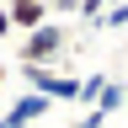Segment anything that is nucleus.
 I'll use <instances>...</instances> for the list:
<instances>
[{"mask_svg": "<svg viewBox=\"0 0 128 128\" xmlns=\"http://www.w3.org/2000/svg\"><path fill=\"white\" fill-rule=\"evenodd\" d=\"M59 54H64V27H59V22H43V27H32L27 38H22L16 70H22V64H54Z\"/></svg>", "mask_w": 128, "mask_h": 128, "instance_id": "f257e3e1", "label": "nucleus"}, {"mask_svg": "<svg viewBox=\"0 0 128 128\" xmlns=\"http://www.w3.org/2000/svg\"><path fill=\"white\" fill-rule=\"evenodd\" d=\"M48 107H54V102H43L38 91H27V96H16L11 107H0V128H27V123L48 118Z\"/></svg>", "mask_w": 128, "mask_h": 128, "instance_id": "f03ea898", "label": "nucleus"}, {"mask_svg": "<svg viewBox=\"0 0 128 128\" xmlns=\"http://www.w3.org/2000/svg\"><path fill=\"white\" fill-rule=\"evenodd\" d=\"M6 22L11 32H32L48 22V0H6Z\"/></svg>", "mask_w": 128, "mask_h": 128, "instance_id": "7ed1b4c3", "label": "nucleus"}, {"mask_svg": "<svg viewBox=\"0 0 128 128\" xmlns=\"http://www.w3.org/2000/svg\"><path fill=\"white\" fill-rule=\"evenodd\" d=\"M123 80H102V91H96V107L91 112H102V118H112V112H123Z\"/></svg>", "mask_w": 128, "mask_h": 128, "instance_id": "20e7f679", "label": "nucleus"}, {"mask_svg": "<svg viewBox=\"0 0 128 128\" xmlns=\"http://www.w3.org/2000/svg\"><path fill=\"white\" fill-rule=\"evenodd\" d=\"M102 80H107V75H80V102H91V107H96V91H102Z\"/></svg>", "mask_w": 128, "mask_h": 128, "instance_id": "39448f33", "label": "nucleus"}, {"mask_svg": "<svg viewBox=\"0 0 128 128\" xmlns=\"http://www.w3.org/2000/svg\"><path fill=\"white\" fill-rule=\"evenodd\" d=\"M75 11L86 16V22H102V11H107V0H75Z\"/></svg>", "mask_w": 128, "mask_h": 128, "instance_id": "423d86ee", "label": "nucleus"}, {"mask_svg": "<svg viewBox=\"0 0 128 128\" xmlns=\"http://www.w3.org/2000/svg\"><path fill=\"white\" fill-rule=\"evenodd\" d=\"M75 128H107V118H102V112H86V118H80Z\"/></svg>", "mask_w": 128, "mask_h": 128, "instance_id": "0eeeda50", "label": "nucleus"}, {"mask_svg": "<svg viewBox=\"0 0 128 128\" xmlns=\"http://www.w3.org/2000/svg\"><path fill=\"white\" fill-rule=\"evenodd\" d=\"M6 32H11V22H6V11H0V38H6Z\"/></svg>", "mask_w": 128, "mask_h": 128, "instance_id": "6e6552de", "label": "nucleus"}, {"mask_svg": "<svg viewBox=\"0 0 128 128\" xmlns=\"http://www.w3.org/2000/svg\"><path fill=\"white\" fill-rule=\"evenodd\" d=\"M107 6H128V0H107Z\"/></svg>", "mask_w": 128, "mask_h": 128, "instance_id": "1a4fd4ad", "label": "nucleus"}, {"mask_svg": "<svg viewBox=\"0 0 128 128\" xmlns=\"http://www.w3.org/2000/svg\"><path fill=\"white\" fill-rule=\"evenodd\" d=\"M123 112H128V91H123Z\"/></svg>", "mask_w": 128, "mask_h": 128, "instance_id": "9d476101", "label": "nucleus"}]
</instances>
